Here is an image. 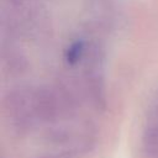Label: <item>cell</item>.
Returning <instances> with one entry per match:
<instances>
[{
    "instance_id": "6da1fadb",
    "label": "cell",
    "mask_w": 158,
    "mask_h": 158,
    "mask_svg": "<svg viewBox=\"0 0 158 158\" xmlns=\"http://www.w3.org/2000/svg\"><path fill=\"white\" fill-rule=\"evenodd\" d=\"M138 153L139 158H158V121H152L143 128Z\"/></svg>"
},
{
    "instance_id": "7a4b0ae2",
    "label": "cell",
    "mask_w": 158,
    "mask_h": 158,
    "mask_svg": "<svg viewBox=\"0 0 158 158\" xmlns=\"http://www.w3.org/2000/svg\"><path fill=\"white\" fill-rule=\"evenodd\" d=\"M81 153H79L75 149H70V148H65L63 151L56 152V153H48V154H43L36 158H79Z\"/></svg>"
}]
</instances>
